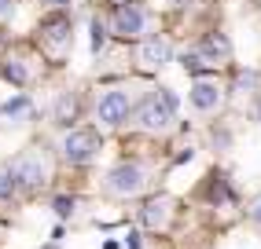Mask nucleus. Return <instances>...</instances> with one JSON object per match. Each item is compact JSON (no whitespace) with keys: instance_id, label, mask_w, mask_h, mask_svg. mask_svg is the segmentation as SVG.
<instances>
[{"instance_id":"6e6552de","label":"nucleus","mask_w":261,"mask_h":249,"mask_svg":"<svg viewBox=\"0 0 261 249\" xmlns=\"http://www.w3.org/2000/svg\"><path fill=\"white\" fill-rule=\"evenodd\" d=\"M188 99H191V106H195L199 114H214V110H221V103H224V88L217 81H195L191 92H188Z\"/></svg>"},{"instance_id":"dca6fc26","label":"nucleus","mask_w":261,"mask_h":249,"mask_svg":"<svg viewBox=\"0 0 261 249\" xmlns=\"http://www.w3.org/2000/svg\"><path fill=\"white\" fill-rule=\"evenodd\" d=\"M15 15V0H0V19H11Z\"/></svg>"},{"instance_id":"39448f33","label":"nucleus","mask_w":261,"mask_h":249,"mask_svg":"<svg viewBox=\"0 0 261 249\" xmlns=\"http://www.w3.org/2000/svg\"><path fill=\"white\" fill-rule=\"evenodd\" d=\"M147 11L140 4H129V0H121V4L114 8L111 15V33L114 37H125V41H136V37H144L147 33Z\"/></svg>"},{"instance_id":"4468645a","label":"nucleus","mask_w":261,"mask_h":249,"mask_svg":"<svg viewBox=\"0 0 261 249\" xmlns=\"http://www.w3.org/2000/svg\"><path fill=\"white\" fill-rule=\"evenodd\" d=\"M56 212H59V216H70V212H74V202H70V198H56Z\"/></svg>"},{"instance_id":"423d86ee","label":"nucleus","mask_w":261,"mask_h":249,"mask_svg":"<svg viewBox=\"0 0 261 249\" xmlns=\"http://www.w3.org/2000/svg\"><path fill=\"white\" fill-rule=\"evenodd\" d=\"M99 150V136L92 129H74V132H66L63 136V158L70 165H85V162H92Z\"/></svg>"},{"instance_id":"f8f14e48","label":"nucleus","mask_w":261,"mask_h":249,"mask_svg":"<svg viewBox=\"0 0 261 249\" xmlns=\"http://www.w3.org/2000/svg\"><path fill=\"white\" fill-rule=\"evenodd\" d=\"M4 74H8V81H15V84H26V81L33 77V70H30V66H22V59H8Z\"/></svg>"},{"instance_id":"7ed1b4c3","label":"nucleus","mask_w":261,"mask_h":249,"mask_svg":"<svg viewBox=\"0 0 261 249\" xmlns=\"http://www.w3.org/2000/svg\"><path fill=\"white\" fill-rule=\"evenodd\" d=\"M129 110H133V92L125 84L103 88L99 99H96V121L107 124V129H118V124L129 117Z\"/></svg>"},{"instance_id":"9b49d317","label":"nucleus","mask_w":261,"mask_h":249,"mask_svg":"<svg viewBox=\"0 0 261 249\" xmlns=\"http://www.w3.org/2000/svg\"><path fill=\"white\" fill-rule=\"evenodd\" d=\"M4 117H8V124H26V121L33 117V106H30V99H26V96L11 99V103L4 106Z\"/></svg>"},{"instance_id":"f3484780","label":"nucleus","mask_w":261,"mask_h":249,"mask_svg":"<svg viewBox=\"0 0 261 249\" xmlns=\"http://www.w3.org/2000/svg\"><path fill=\"white\" fill-rule=\"evenodd\" d=\"M247 212H250V220H257V224H261V198H254Z\"/></svg>"},{"instance_id":"20e7f679","label":"nucleus","mask_w":261,"mask_h":249,"mask_svg":"<svg viewBox=\"0 0 261 249\" xmlns=\"http://www.w3.org/2000/svg\"><path fill=\"white\" fill-rule=\"evenodd\" d=\"M8 176L15 180V187H26V191H37L48 180V158L41 150H26L22 158H15L8 165Z\"/></svg>"},{"instance_id":"9d476101","label":"nucleus","mask_w":261,"mask_h":249,"mask_svg":"<svg viewBox=\"0 0 261 249\" xmlns=\"http://www.w3.org/2000/svg\"><path fill=\"white\" fill-rule=\"evenodd\" d=\"M169 59H173V44H169L166 37H151V41L140 44V51H136L140 70H162Z\"/></svg>"},{"instance_id":"ddd939ff","label":"nucleus","mask_w":261,"mask_h":249,"mask_svg":"<svg viewBox=\"0 0 261 249\" xmlns=\"http://www.w3.org/2000/svg\"><path fill=\"white\" fill-rule=\"evenodd\" d=\"M74 110H77V103H74L70 96H63V99H59V106H56V121H70V117H74Z\"/></svg>"},{"instance_id":"1a4fd4ad","label":"nucleus","mask_w":261,"mask_h":249,"mask_svg":"<svg viewBox=\"0 0 261 249\" xmlns=\"http://www.w3.org/2000/svg\"><path fill=\"white\" fill-rule=\"evenodd\" d=\"M41 44H44L48 55L63 59L66 48H70V22H66V19H51V22H44V26H41Z\"/></svg>"},{"instance_id":"0eeeda50","label":"nucleus","mask_w":261,"mask_h":249,"mask_svg":"<svg viewBox=\"0 0 261 249\" xmlns=\"http://www.w3.org/2000/svg\"><path fill=\"white\" fill-rule=\"evenodd\" d=\"M173 216H177V202L169 194H159V198L144 202V209H140V224L151 227V231H166L173 224Z\"/></svg>"},{"instance_id":"f03ea898","label":"nucleus","mask_w":261,"mask_h":249,"mask_svg":"<svg viewBox=\"0 0 261 249\" xmlns=\"http://www.w3.org/2000/svg\"><path fill=\"white\" fill-rule=\"evenodd\" d=\"M144 187H147V165H140V162H121L103 180V191L114 194V198H136Z\"/></svg>"},{"instance_id":"2eb2a0df","label":"nucleus","mask_w":261,"mask_h":249,"mask_svg":"<svg viewBox=\"0 0 261 249\" xmlns=\"http://www.w3.org/2000/svg\"><path fill=\"white\" fill-rule=\"evenodd\" d=\"M11 191H15V180H11L8 169H4V172H0V194H11Z\"/></svg>"},{"instance_id":"f257e3e1","label":"nucleus","mask_w":261,"mask_h":249,"mask_svg":"<svg viewBox=\"0 0 261 249\" xmlns=\"http://www.w3.org/2000/svg\"><path fill=\"white\" fill-rule=\"evenodd\" d=\"M173 121H177V96H173L169 88H159V92L151 99H144V106L136 110V124H140L144 132H154V136L169 132Z\"/></svg>"},{"instance_id":"a211bd4d","label":"nucleus","mask_w":261,"mask_h":249,"mask_svg":"<svg viewBox=\"0 0 261 249\" xmlns=\"http://www.w3.org/2000/svg\"><path fill=\"white\" fill-rule=\"evenodd\" d=\"M41 4H48V8H63V4H70V0H41Z\"/></svg>"}]
</instances>
